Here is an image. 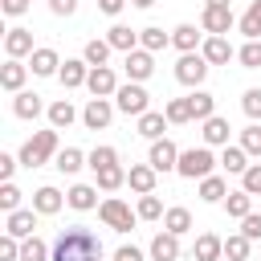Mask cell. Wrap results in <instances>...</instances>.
Instances as JSON below:
<instances>
[{"label":"cell","instance_id":"23","mask_svg":"<svg viewBox=\"0 0 261 261\" xmlns=\"http://www.w3.org/2000/svg\"><path fill=\"white\" fill-rule=\"evenodd\" d=\"M86 77H90V73H86V61H65V65H61V82H65V86H82Z\"/></svg>","mask_w":261,"mask_h":261},{"label":"cell","instance_id":"48","mask_svg":"<svg viewBox=\"0 0 261 261\" xmlns=\"http://www.w3.org/2000/svg\"><path fill=\"white\" fill-rule=\"evenodd\" d=\"M245 192H261V167H245Z\"/></svg>","mask_w":261,"mask_h":261},{"label":"cell","instance_id":"39","mask_svg":"<svg viewBox=\"0 0 261 261\" xmlns=\"http://www.w3.org/2000/svg\"><path fill=\"white\" fill-rule=\"evenodd\" d=\"M167 118H171V122H188V118H192V102H188V98H175V102L167 106Z\"/></svg>","mask_w":261,"mask_h":261},{"label":"cell","instance_id":"28","mask_svg":"<svg viewBox=\"0 0 261 261\" xmlns=\"http://www.w3.org/2000/svg\"><path fill=\"white\" fill-rule=\"evenodd\" d=\"M192 118H212V94H204V90H196L192 98Z\"/></svg>","mask_w":261,"mask_h":261},{"label":"cell","instance_id":"6","mask_svg":"<svg viewBox=\"0 0 261 261\" xmlns=\"http://www.w3.org/2000/svg\"><path fill=\"white\" fill-rule=\"evenodd\" d=\"M118 106L126 114H147V90L143 86H122L118 90Z\"/></svg>","mask_w":261,"mask_h":261},{"label":"cell","instance_id":"38","mask_svg":"<svg viewBox=\"0 0 261 261\" xmlns=\"http://www.w3.org/2000/svg\"><path fill=\"white\" fill-rule=\"evenodd\" d=\"M110 45H114V49H130V45H135V33H130L126 24H114V29H110Z\"/></svg>","mask_w":261,"mask_h":261},{"label":"cell","instance_id":"11","mask_svg":"<svg viewBox=\"0 0 261 261\" xmlns=\"http://www.w3.org/2000/svg\"><path fill=\"white\" fill-rule=\"evenodd\" d=\"M4 49H8V57H20V53H29V49H33V33H29V29H8V37H4Z\"/></svg>","mask_w":261,"mask_h":261},{"label":"cell","instance_id":"55","mask_svg":"<svg viewBox=\"0 0 261 261\" xmlns=\"http://www.w3.org/2000/svg\"><path fill=\"white\" fill-rule=\"evenodd\" d=\"M118 8H122V0H102V12H110V16H114Z\"/></svg>","mask_w":261,"mask_h":261},{"label":"cell","instance_id":"30","mask_svg":"<svg viewBox=\"0 0 261 261\" xmlns=\"http://www.w3.org/2000/svg\"><path fill=\"white\" fill-rule=\"evenodd\" d=\"M139 130H143L147 139H155V135L163 130V114H155V110H147V114H139Z\"/></svg>","mask_w":261,"mask_h":261},{"label":"cell","instance_id":"4","mask_svg":"<svg viewBox=\"0 0 261 261\" xmlns=\"http://www.w3.org/2000/svg\"><path fill=\"white\" fill-rule=\"evenodd\" d=\"M204 73H208L204 57H192V53H184V57H179V65H175V77H179L184 86H200V82H204Z\"/></svg>","mask_w":261,"mask_h":261},{"label":"cell","instance_id":"51","mask_svg":"<svg viewBox=\"0 0 261 261\" xmlns=\"http://www.w3.org/2000/svg\"><path fill=\"white\" fill-rule=\"evenodd\" d=\"M114 261H143V253H139L135 245H122V249L114 253Z\"/></svg>","mask_w":261,"mask_h":261},{"label":"cell","instance_id":"9","mask_svg":"<svg viewBox=\"0 0 261 261\" xmlns=\"http://www.w3.org/2000/svg\"><path fill=\"white\" fill-rule=\"evenodd\" d=\"M86 86L94 90V98H102V94H110V90H118V82H114V69H106V65H98V69H90V77H86Z\"/></svg>","mask_w":261,"mask_h":261},{"label":"cell","instance_id":"47","mask_svg":"<svg viewBox=\"0 0 261 261\" xmlns=\"http://www.w3.org/2000/svg\"><path fill=\"white\" fill-rule=\"evenodd\" d=\"M245 151L261 155V126H249V130H245Z\"/></svg>","mask_w":261,"mask_h":261},{"label":"cell","instance_id":"37","mask_svg":"<svg viewBox=\"0 0 261 261\" xmlns=\"http://www.w3.org/2000/svg\"><path fill=\"white\" fill-rule=\"evenodd\" d=\"M57 167H61L65 175H73V171L82 167V151H73V147H65V151L57 155Z\"/></svg>","mask_w":261,"mask_h":261},{"label":"cell","instance_id":"40","mask_svg":"<svg viewBox=\"0 0 261 261\" xmlns=\"http://www.w3.org/2000/svg\"><path fill=\"white\" fill-rule=\"evenodd\" d=\"M98 184H102V188H118V184H122V167H118V163L102 167V171H98Z\"/></svg>","mask_w":261,"mask_h":261},{"label":"cell","instance_id":"7","mask_svg":"<svg viewBox=\"0 0 261 261\" xmlns=\"http://www.w3.org/2000/svg\"><path fill=\"white\" fill-rule=\"evenodd\" d=\"M175 155H179V151H175V143H167V139H155V143H151V167H155V171L179 167V163H175Z\"/></svg>","mask_w":261,"mask_h":261},{"label":"cell","instance_id":"35","mask_svg":"<svg viewBox=\"0 0 261 261\" xmlns=\"http://www.w3.org/2000/svg\"><path fill=\"white\" fill-rule=\"evenodd\" d=\"M110 163H118L114 147H94V155H90V167H94V171H102V167H110Z\"/></svg>","mask_w":261,"mask_h":261},{"label":"cell","instance_id":"57","mask_svg":"<svg viewBox=\"0 0 261 261\" xmlns=\"http://www.w3.org/2000/svg\"><path fill=\"white\" fill-rule=\"evenodd\" d=\"M208 4H228V0H208Z\"/></svg>","mask_w":261,"mask_h":261},{"label":"cell","instance_id":"44","mask_svg":"<svg viewBox=\"0 0 261 261\" xmlns=\"http://www.w3.org/2000/svg\"><path fill=\"white\" fill-rule=\"evenodd\" d=\"M143 45H147V49H163V45H167V33H163V29H143Z\"/></svg>","mask_w":261,"mask_h":261},{"label":"cell","instance_id":"46","mask_svg":"<svg viewBox=\"0 0 261 261\" xmlns=\"http://www.w3.org/2000/svg\"><path fill=\"white\" fill-rule=\"evenodd\" d=\"M163 208H159V200L155 196H143V204H139V216H147V220H155Z\"/></svg>","mask_w":261,"mask_h":261},{"label":"cell","instance_id":"33","mask_svg":"<svg viewBox=\"0 0 261 261\" xmlns=\"http://www.w3.org/2000/svg\"><path fill=\"white\" fill-rule=\"evenodd\" d=\"M196 41H200L196 24H179V29H175V45H179V49H188V53H192V49H196Z\"/></svg>","mask_w":261,"mask_h":261},{"label":"cell","instance_id":"18","mask_svg":"<svg viewBox=\"0 0 261 261\" xmlns=\"http://www.w3.org/2000/svg\"><path fill=\"white\" fill-rule=\"evenodd\" d=\"M224 208H228V216H241V220H245V216L253 212V196H249V192H232V196L224 200Z\"/></svg>","mask_w":261,"mask_h":261},{"label":"cell","instance_id":"20","mask_svg":"<svg viewBox=\"0 0 261 261\" xmlns=\"http://www.w3.org/2000/svg\"><path fill=\"white\" fill-rule=\"evenodd\" d=\"M204 139H208V143H228V122L216 118V114L204 118Z\"/></svg>","mask_w":261,"mask_h":261},{"label":"cell","instance_id":"36","mask_svg":"<svg viewBox=\"0 0 261 261\" xmlns=\"http://www.w3.org/2000/svg\"><path fill=\"white\" fill-rule=\"evenodd\" d=\"M220 163H224L228 171H245V147H224Z\"/></svg>","mask_w":261,"mask_h":261},{"label":"cell","instance_id":"1","mask_svg":"<svg viewBox=\"0 0 261 261\" xmlns=\"http://www.w3.org/2000/svg\"><path fill=\"white\" fill-rule=\"evenodd\" d=\"M98 257H102V245H98V237L86 232V228H69V232H61V241L53 245V261H98Z\"/></svg>","mask_w":261,"mask_h":261},{"label":"cell","instance_id":"41","mask_svg":"<svg viewBox=\"0 0 261 261\" xmlns=\"http://www.w3.org/2000/svg\"><path fill=\"white\" fill-rule=\"evenodd\" d=\"M200 192H204V200H224V179H216V175H208V179L200 184Z\"/></svg>","mask_w":261,"mask_h":261},{"label":"cell","instance_id":"42","mask_svg":"<svg viewBox=\"0 0 261 261\" xmlns=\"http://www.w3.org/2000/svg\"><path fill=\"white\" fill-rule=\"evenodd\" d=\"M16 204H20L16 184H4V188H0V208H4V212H16Z\"/></svg>","mask_w":261,"mask_h":261},{"label":"cell","instance_id":"34","mask_svg":"<svg viewBox=\"0 0 261 261\" xmlns=\"http://www.w3.org/2000/svg\"><path fill=\"white\" fill-rule=\"evenodd\" d=\"M106 53H110V41H90V45H86V61H90L94 69L106 61Z\"/></svg>","mask_w":261,"mask_h":261},{"label":"cell","instance_id":"43","mask_svg":"<svg viewBox=\"0 0 261 261\" xmlns=\"http://www.w3.org/2000/svg\"><path fill=\"white\" fill-rule=\"evenodd\" d=\"M241 61H245L249 69H257V65H261V41H249V45L241 49Z\"/></svg>","mask_w":261,"mask_h":261},{"label":"cell","instance_id":"50","mask_svg":"<svg viewBox=\"0 0 261 261\" xmlns=\"http://www.w3.org/2000/svg\"><path fill=\"white\" fill-rule=\"evenodd\" d=\"M0 257H4V261H16V257H20V249H16V237H4V245H0Z\"/></svg>","mask_w":261,"mask_h":261},{"label":"cell","instance_id":"31","mask_svg":"<svg viewBox=\"0 0 261 261\" xmlns=\"http://www.w3.org/2000/svg\"><path fill=\"white\" fill-rule=\"evenodd\" d=\"M224 253H228L232 261H245V257H249V237H245V232H241V237H228V241H224Z\"/></svg>","mask_w":261,"mask_h":261},{"label":"cell","instance_id":"14","mask_svg":"<svg viewBox=\"0 0 261 261\" xmlns=\"http://www.w3.org/2000/svg\"><path fill=\"white\" fill-rule=\"evenodd\" d=\"M37 228L33 212H8V237H29Z\"/></svg>","mask_w":261,"mask_h":261},{"label":"cell","instance_id":"45","mask_svg":"<svg viewBox=\"0 0 261 261\" xmlns=\"http://www.w3.org/2000/svg\"><path fill=\"white\" fill-rule=\"evenodd\" d=\"M245 114L249 118H261V90H249L245 94Z\"/></svg>","mask_w":261,"mask_h":261},{"label":"cell","instance_id":"10","mask_svg":"<svg viewBox=\"0 0 261 261\" xmlns=\"http://www.w3.org/2000/svg\"><path fill=\"white\" fill-rule=\"evenodd\" d=\"M151 257H155V261H175V257H179V241H175V232H159V237L151 241Z\"/></svg>","mask_w":261,"mask_h":261},{"label":"cell","instance_id":"22","mask_svg":"<svg viewBox=\"0 0 261 261\" xmlns=\"http://www.w3.org/2000/svg\"><path fill=\"white\" fill-rule=\"evenodd\" d=\"M33 204H37V212H57V208H61V192H57V188H41V192L33 196Z\"/></svg>","mask_w":261,"mask_h":261},{"label":"cell","instance_id":"12","mask_svg":"<svg viewBox=\"0 0 261 261\" xmlns=\"http://www.w3.org/2000/svg\"><path fill=\"white\" fill-rule=\"evenodd\" d=\"M82 118H86V126H90V130H98V126H106V122H110V106H106L102 98H94V102L86 106V114H82Z\"/></svg>","mask_w":261,"mask_h":261},{"label":"cell","instance_id":"15","mask_svg":"<svg viewBox=\"0 0 261 261\" xmlns=\"http://www.w3.org/2000/svg\"><path fill=\"white\" fill-rule=\"evenodd\" d=\"M220 253H224V241H216L212 232H204V237L196 241V257H200V261H216Z\"/></svg>","mask_w":261,"mask_h":261},{"label":"cell","instance_id":"52","mask_svg":"<svg viewBox=\"0 0 261 261\" xmlns=\"http://www.w3.org/2000/svg\"><path fill=\"white\" fill-rule=\"evenodd\" d=\"M49 8H53L57 16H69V12L77 8V0H49Z\"/></svg>","mask_w":261,"mask_h":261},{"label":"cell","instance_id":"56","mask_svg":"<svg viewBox=\"0 0 261 261\" xmlns=\"http://www.w3.org/2000/svg\"><path fill=\"white\" fill-rule=\"evenodd\" d=\"M135 4H139V8H147V4H155V0H135Z\"/></svg>","mask_w":261,"mask_h":261},{"label":"cell","instance_id":"3","mask_svg":"<svg viewBox=\"0 0 261 261\" xmlns=\"http://www.w3.org/2000/svg\"><path fill=\"white\" fill-rule=\"evenodd\" d=\"M212 163H216V159H212V151H208V147H192V151H184V155H179V171H184L188 179H196V175H200V179H208Z\"/></svg>","mask_w":261,"mask_h":261},{"label":"cell","instance_id":"16","mask_svg":"<svg viewBox=\"0 0 261 261\" xmlns=\"http://www.w3.org/2000/svg\"><path fill=\"white\" fill-rule=\"evenodd\" d=\"M126 73H130L135 82H143V77L151 73V53H126Z\"/></svg>","mask_w":261,"mask_h":261},{"label":"cell","instance_id":"29","mask_svg":"<svg viewBox=\"0 0 261 261\" xmlns=\"http://www.w3.org/2000/svg\"><path fill=\"white\" fill-rule=\"evenodd\" d=\"M49 122H53V126H69V122H73V106H69V102H53V106H49Z\"/></svg>","mask_w":261,"mask_h":261},{"label":"cell","instance_id":"8","mask_svg":"<svg viewBox=\"0 0 261 261\" xmlns=\"http://www.w3.org/2000/svg\"><path fill=\"white\" fill-rule=\"evenodd\" d=\"M102 220H106L110 228H130L135 216H130V208H126L122 200H106V204H102Z\"/></svg>","mask_w":261,"mask_h":261},{"label":"cell","instance_id":"54","mask_svg":"<svg viewBox=\"0 0 261 261\" xmlns=\"http://www.w3.org/2000/svg\"><path fill=\"white\" fill-rule=\"evenodd\" d=\"M29 8V0H4V12L8 16H16V12H24Z\"/></svg>","mask_w":261,"mask_h":261},{"label":"cell","instance_id":"17","mask_svg":"<svg viewBox=\"0 0 261 261\" xmlns=\"http://www.w3.org/2000/svg\"><path fill=\"white\" fill-rule=\"evenodd\" d=\"M69 208H77V212L94 208V188H90V184H73V188H69Z\"/></svg>","mask_w":261,"mask_h":261},{"label":"cell","instance_id":"53","mask_svg":"<svg viewBox=\"0 0 261 261\" xmlns=\"http://www.w3.org/2000/svg\"><path fill=\"white\" fill-rule=\"evenodd\" d=\"M12 171H16V159H12V155H0V175H4V179H8V175H12Z\"/></svg>","mask_w":261,"mask_h":261},{"label":"cell","instance_id":"24","mask_svg":"<svg viewBox=\"0 0 261 261\" xmlns=\"http://www.w3.org/2000/svg\"><path fill=\"white\" fill-rule=\"evenodd\" d=\"M241 29L249 33V41H257V37H261V0H253V8L245 12V20H241Z\"/></svg>","mask_w":261,"mask_h":261},{"label":"cell","instance_id":"25","mask_svg":"<svg viewBox=\"0 0 261 261\" xmlns=\"http://www.w3.org/2000/svg\"><path fill=\"white\" fill-rule=\"evenodd\" d=\"M204 57H208V61H228V57H232V49H228V41H224V37H212V41L204 45Z\"/></svg>","mask_w":261,"mask_h":261},{"label":"cell","instance_id":"49","mask_svg":"<svg viewBox=\"0 0 261 261\" xmlns=\"http://www.w3.org/2000/svg\"><path fill=\"white\" fill-rule=\"evenodd\" d=\"M245 237H249V241H257V237H261V216H257V212H249V216H245Z\"/></svg>","mask_w":261,"mask_h":261},{"label":"cell","instance_id":"13","mask_svg":"<svg viewBox=\"0 0 261 261\" xmlns=\"http://www.w3.org/2000/svg\"><path fill=\"white\" fill-rule=\"evenodd\" d=\"M163 224H167V232H188L192 228V212L188 208H167V216H163Z\"/></svg>","mask_w":261,"mask_h":261},{"label":"cell","instance_id":"19","mask_svg":"<svg viewBox=\"0 0 261 261\" xmlns=\"http://www.w3.org/2000/svg\"><path fill=\"white\" fill-rule=\"evenodd\" d=\"M57 65H61V61H57L53 49H37V53H33V73H57Z\"/></svg>","mask_w":261,"mask_h":261},{"label":"cell","instance_id":"2","mask_svg":"<svg viewBox=\"0 0 261 261\" xmlns=\"http://www.w3.org/2000/svg\"><path fill=\"white\" fill-rule=\"evenodd\" d=\"M53 151H57V135H53V130H37V135H33V139L20 147V163L37 167V163H45Z\"/></svg>","mask_w":261,"mask_h":261},{"label":"cell","instance_id":"27","mask_svg":"<svg viewBox=\"0 0 261 261\" xmlns=\"http://www.w3.org/2000/svg\"><path fill=\"white\" fill-rule=\"evenodd\" d=\"M16 114L20 118H37L41 114V94H20L16 98Z\"/></svg>","mask_w":261,"mask_h":261},{"label":"cell","instance_id":"26","mask_svg":"<svg viewBox=\"0 0 261 261\" xmlns=\"http://www.w3.org/2000/svg\"><path fill=\"white\" fill-rule=\"evenodd\" d=\"M20 82H24V65H16V61H8V65L0 69V86H4V90H16Z\"/></svg>","mask_w":261,"mask_h":261},{"label":"cell","instance_id":"5","mask_svg":"<svg viewBox=\"0 0 261 261\" xmlns=\"http://www.w3.org/2000/svg\"><path fill=\"white\" fill-rule=\"evenodd\" d=\"M228 24H232V12H228V4H208L204 8V29L208 33H228Z\"/></svg>","mask_w":261,"mask_h":261},{"label":"cell","instance_id":"21","mask_svg":"<svg viewBox=\"0 0 261 261\" xmlns=\"http://www.w3.org/2000/svg\"><path fill=\"white\" fill-rule=\"evenodd\" d=\"M130 188H139L143 196H151V188H155V167H130Z\"/></svg>","mask_w":261,"mask_h":261},{"label":"cell","instance_id":"32","mask_svg":"<svg viewBox=\"0 0 261 261\" xmlns=\"http://www.w3.org/2000/svg\"><path fill=\"white\" fill-rule=\"evenodd\" d=\"M45 253H49V249H45L41 237H29V241L20 245V257H24V261H45Z\"/></svg>","mask_w":261,"mask_h":261}]
</instances>
